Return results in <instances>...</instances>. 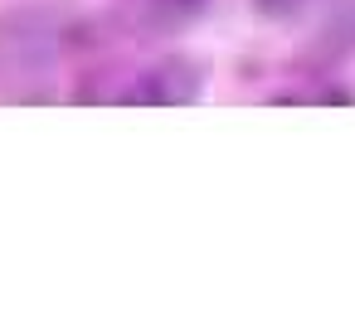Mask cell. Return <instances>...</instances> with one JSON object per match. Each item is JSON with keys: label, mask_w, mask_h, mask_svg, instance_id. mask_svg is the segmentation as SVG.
I'll return each mask as SVG.
<instances>
[{"label": "cell", "mask_w": 355, "mask_h": 326, "mask_svg": "<svg viewBox=\"0 0 355 326\" xmlns=\"http://www.w3.org/2000/svg\"><path fill=\"white\" fill-rule=\"evenodd\" d=\"M59 59V30L40 10L0 15V78H49Z\"/></svg>", "instance_id": "cell-1"}, {"label": "cell", "mask_w": 355, "mask_h": 326, "mask_svg": "<svg viewBox=\"0 0 355 326\" xmlns=\"http://www.w3.org/2000/svg\"><path fill=\"white\" fill-rule=\"evenodd\" d=\"M205 88V69L195 59H161L156 69L141 74V83L127 93V103H161V108H180V103H195Z\"/></svg>", "instance_id": "cell-2"}, {"label": "cell", "mask_w": 355, "mask_h": 326, "mask_svg": "<svg viewBox=\"0 0 355 326\" xmlns=\"http://www.w3.org/2000/svg\"><path fill=\"white\" fill-rule=\"evenodd\" d=\"M263 20H292L302 10H311V0H253Z\"/></svg>", "instance_id": "cell-3"}, {"label": "cell", "mask_w": 355, "mask_h": 326, "mask_svg": "<svg viewBox=\"0 0 355 326\" xmlns=\"http://www.w3.org/2000/svg\"><path fill=\"white\" fill-rule=\"evenodd\" d=\"M209 6V0H161V10H171V15H200Z\"/></svg>", "instance_id": "cell-4"}]
</instances>
